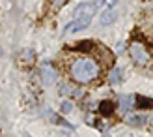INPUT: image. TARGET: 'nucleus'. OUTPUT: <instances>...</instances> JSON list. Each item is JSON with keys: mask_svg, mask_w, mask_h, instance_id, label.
<instances>
[{"mask_svg": "<svg viewBox=\"0 0 153 137\" xmlns=\"http://www.w3.org/2000/svg\"><path fill=\"white\" fill-rule=\"evenodd\" d=\"M144 120H146V118H144L142 115H133V117H127V122L129 124H133V126H136V124H144Z\"/></svg>", "mask_w": 153, "mask_h": 137, "instance_id": "ddd939ff", "label": "nucleus"}, {"mask_svg": "<svg viewBox=\"0 0 153 137\" xmlns=\"http://www.w3.org/2000/svg\"><path fill=\"white\" fill-rule=\"evenodd\" d=\"M69 73L76 83H90L99 75V64L94 58H79L71 64Z\"/></svg>", "mask_w": 153, "mask_h": 137, "instance_id": "f257e3e1", "label": "nucleus"}, {"mask_svg": "<svg viewBox=\"0 0 153 137\" xmlns=\"http://www.w3.org/2000/svg\"><path fill=\"white\" fill-rule=\"evenodd\" d=\"M94 47H95V43H94V41H90V40H84V41H80L79 45H75V49H79V51H84V53L91 51Z\"/></svg>", "mask_w": 153, "mask_h": 137, "instance_id": "f8f14e48", "label": "nucleus"}, {"mask_svg": "<svg viewBox=\"0 0 153 137\" xmlns=\"http://www.w3.org/2000/svg\"><path fill=\"white\" fill-rule=\"evenodd\" d=\"M71 109H73V105H71L69 102H64V103H62V113H69Z\"/></svg>", "mask_w": 153, "mask_h": 137, "instance_id": "dca6fc26", "label": "nucleus"}, {"mask_svg": "<svg viewBox=\"0 0 153 137\" xmlns=\"http://www.w3.org/2000/svg\"><path fill=\"white\" fill-rule=\"evenodd\" d=\"M41 75H43V83H45V85H51V83L54 81V77H56L54 72H52V68L47 66V64L41 68Z\"/></svg>", "mask_w": 153, "mask_h": 137, "instance_id": "0eeeda50", "label": "nucleus"}, {"mask_svg": "<svg viewBox=\"0 0 153 137\" xmlns=\"http://www.w3.org/2000/svg\"><path fill=\"white\" fill-rule=\"evenodd\" d=\"M121 77H123V72H121L120 68H114V70L108 73V83H120Z\"/></svg>", "mask_w": 153, "mask_h": 137, "instance_id": "9d476101", "label": "nucleus"}, {"mask_svg": "<svg viewBox=\"0 0 153 137\" xmlns=\"http://www.w3.org/2000/svg\"><path fill=\"white\" fill-rule=\"evenodd\" d=\"M62 94H67V96H80L82 94V90L80 88H73L71 85H62Z\"/></svg>", "mask_w": 153, "mask_h": 137, "instance_id": "9b49d317", "label": "nucleus"}, {"mask_svg": "<svg viewBox=\"0 0 153 137\" xmlns=\"http://www.w3.org/2000/svg\"><path fill=\"white\" fill-rule=\"evenodd\" d=\"M32 55H34V53L30 51V49L22 51V60H25V62H28V60H32Z\"/></svg>", "mask_w": 153, "mask_h": 137, "instance_id": "2eb2a0df", "label": "nucleus"}, {"mask_svg": "<svg viewBox=\"0 0 153 137\" xmlns=\"http://www.w3.org/2000/svg\"><path fill=\"white\" fill-rule=\"evenodd\" d=\"M65 2H67V0H54V2H52V10H54V11L60 10V8H62Z\"/></svg>", "mask_w": 153, "mask_h": 137, "instance_id": "4468645a", "label": "nucleus"}, {"mask_svg": "<svg viewBox=\"0 0 153 137\" xmlns=\"http://www.w3.org/2000/svg\"><path fill=\"white\" fill-rule=\"evenodd\" d=\"M118 19V13H116V10H110V8H106V10L101 13V25L103 26H106V25H112L114 21Z\"/></svg>", "mask_w": 153, "mask_h": 137, "instance_id": "423d86ee", "label": "nucleus"}, {"mask_svg": "<svg viewBox=\"0 0 153 137\" xmlns=\"http://www.w3.org/2000/svg\"><path fill=\"white\" fill-rule=\"evenodd\" d=\"M136 105V98L134 96H123L120 100V111L121 113H129Z\"/></svg>", "mask_w": 153, "mask_h": 137, "instance_id": "39448f33", "label": "nucleus"}, {"mask_svg": "<svg viewBox=\"0 0 153 137\" xmlns=\"http://www.w3.org/2000/svg\"><path fill=\"white\" fill-rule=\"evenodd\" d=\"M101 2V0H97V2H82L76 6V10H75V15L76 17H91V13L95 11V8L97 4Z\"/></svg>", "mask_w": 153, "mask_h": 137, "instance_id": "7ed1b4c3", "label": "nucleus"}, {"mask_svg": "<svg viewBox=\"0 0 153 137\" xmlns=\"http://www.w3.org/2000/svg\"><path fill=\"white\" fill-rule=\"evenodd\" d=\"M149 124H151V126H153V115H151V118H149Z\"/></svg>", "mask_w": 153, "mask_h": 137, "instance_id": "a211bd4d", "label": "nucleus"}, {"mask_svg": "<svg viewBox=\"0 0 153 137\" xmlns=\"http://www.w3.org/2000/svg\"><path fill=\"white\" fill-rule=\"evenodd\" d=\"M129 53H131V56L136 64H146L148 60H149V55H148V51L144 49V45L138 43V41H134L131 47H129Z\"/></svg>", "mask_w": 153, "mask_h": 137, "instance_id": "f03ea898", "label": "nucleus"}, {"mask_svg": "<svg viewBox=\"0 0 153 137\" xmlns=\"http://www.w3.org/2000/svg\"><path fill=\"white\" fill-rule=\"evenodd\" d=\"M90 21L91 17H76L73 23L67 25V28L64 30V34H69V32H79V30H84L86 26H90Z\"/></svg>", "mask_w": 153, "mask_h": 137, "instance_id": "20e7f679", "label": "nucleus"}, {"mask_svg": "<svg viewBox=\"0 0 153 137\" xmlns=\"http://www.w3.org/2000/svg\"><path fill=\"white\" fill-rule=\"evenodd\" d=\"M105 2H106V6H114V4L118 2V0H105Z\"/></svg>", "mask_w": 153, "mask_h": 137, "instance_id": "f3484780", "label": "nucleus"}, {"mask_svg": "<svg viewBox=\"0 0 153 137\" xmlns=\"http://www.w3.org/2000/svg\"><path fill=\"white\" fill-rule=\"evenodd\" d=\"M136 105H138L140 109H149V107H153V98L136 96Z\"/></svg>", "mask_w": 153, "mask_h": 137, "instance_id": "1a4fd4ad", "label": "nucleus"}, {"mask_svg": "<svg viewBox=\"0 0 153 137\" xmlns=\"http://www.w3.org/2000/svg\"><path fill=\"white\" fill-rule=\"evenodd\" d=\"M114 109H116V105H114V102H101L99 103V113H101L103 117H108L114 113Z\"/></svg>", "mask_w": 153, "mask_h": 137, "instance_id": "6e6552de", "label": "nucleus"}]
</instances>
